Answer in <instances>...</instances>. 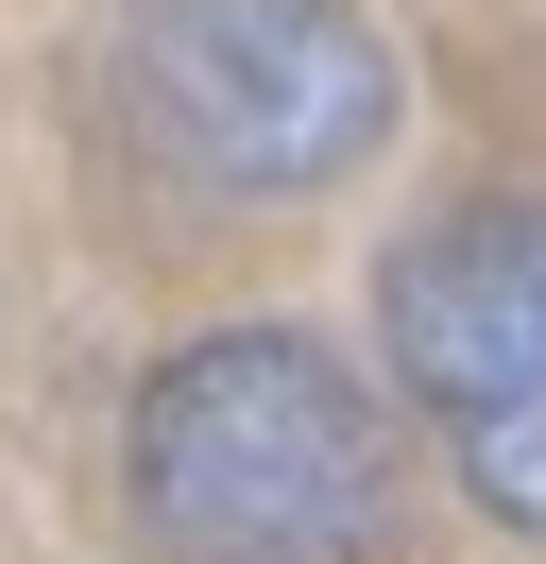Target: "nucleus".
<instances>
[{
  "label": "nucleus",
  "instance_id": "2",
  "mask_svg": "<svg viewBox=\"0 0 546 564\" xmlns=\"http://www.w3.org/2000/svg\"><path fill=\"white\" fill-rule=\"evenodd\" d=\"M393 35L359 0H120L102 18V138L205 223L325 206L393 154Z\"/></svg>",
  "mask_w": 546,
  "mask_h": 564
},
{
  "label": "nucleus",
  "instance_id": "3",
  "mask_svg": "<svg viewBox=\"0 0 546 564\" xmlns=\"http://www.w3.org/2000/svg\"><path fill=\"white\" fill-rule=\"evenodd\" d=\"M375 393L444 427L461 496L512 547H546V188H461L410 223L375 274Z\"/></svg>",
  "mask_w": 546,
  "mask_h": 564
},
{
  "label": "nucleus",
  "instance_id": "1",
  "mask_svg": "<svg viewBox=\"0 0 546 564\" xmlns=\"http://www.w3.org/2000/svg\"><path fill=\"white\" fill-rule=\"evenodd\" d=\"M120 513L154 564H375L410 513V427L341 343L222 325L136 377Z\"/></svg>",
  "mask_w": 546,
  "mask_h": 564
}]
</instances>
